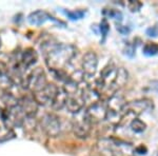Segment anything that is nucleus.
I'll return each mask as SVG.
<instances>
[{"label": "nucleus", "instance_id": "nucleus-1", "mask_svg": "<svg viewBox=\"0 0 158 156\" xmlns=\"http://www.w3.org/2000/svg\"><path fill=\"white\" fill-rule=\"evenodd\" d=\"M41 50L50 71L64 70L77 54L74 45L54 41L44 42L41 45Z\"/></svg>", "mask_w": 158, "mask_h": 156}, {"label": "nucleus", "instance_id": "nucleus-2", "mask_svg": "<svg viewBox=\"0 0 158 156\" xmlns=\"http://www.w3.org/2000/svg\"><path fill=\"white\" fill-rule=\"evenodd\" d=\"M98 150L103 156H133L131 145L116 138H102L98 141Z\"/></svg>", "mask_w": 158, "mask_h": 156}, {"label": "nucleus", "instance_id": "nucleus-3", "mask_svg": "<svg viewBox=\"0 0 158 156\" xmlns=\"http://www.w3.org/2000/svg\"><path fill=\"white\" fill-rule=\"evenodd\" d=\"M93 124L90 121L85 113V110H81L80 112L74 114V118L72 120V130L76 137L86 138L90 135Z\"/></svg>", "mask_w": 158, "mask_h": 156}, {"label": "nucleus", "instance_id": "nucleus-4", "mask_svg": "<svg viewBox=\"0 0 158 156\" xmlns=\"http://www.w3.org/2000/svg\"><path fill=\"white\" fill-rule=\"evenodd\" d=\"M47 83L48 81H47V77H45V74L43 72L42 69L40 68L34 69L32 72L29 73L25 77L22 78L21 81V86L24 89L31 90L32 93L41 90Z\"/></svg>", "mask_w": 158, "mask_h": 156}, {"label": "nucleus", "instance_id": "nucleus-5", "mask_svg": "<svg viewBox=\"0 0 158 156\" xmlns=\"http://www.w3.org/2000/svg\"><path fill=\"white\" fill-rule=\"evenodd\" d=\"M59 86H57L55 83L48 82L39 91H36L33 93V98L36 100V102L41 106H52L56 95L59 92Z\"/></svg>", "mask_w": 158, "mask_h": 156}, {"label": "nucleus", "instance_id": "nucleus-6", "mask_svg": "<svg viewBox=\"0 0 158 156\" xmlns=\"http://www.w3.org/2000/svg\"><path fill=\"white\" fill-rule=\"evenodd\" d=\"M40 128L48 136L56 137L61 132V120L54 113L44 114L40 119Z\"/></svg>", "mask_w": 158, "mask_h": 156}, {"label": "nucleus", "instance_id": "nucleus-7", "mask_svg": "<svg viewBox=\"0 0 158 156\" xmlns=\"http://www.w3.org/2000/svg\"><path fill=\"white\" fill-rule=\"evenodd\" d=\"M85 113L88 118L93 124L101 122L102 120L106 119V113H108V109H106V104H104L102 101L99 100L95 103L89 106L85 109Z\"/></svg>", "mask_w": 158, "mask_h": 156}, {"label": "nucleus", "instance_id": "nucleus-8", "mask_svg": "<svg viewBox=\"0 0 158 156\" xmlns=\"http://www.w3.org/2000/svg\"><path fill=\"white\" fill-rule=\"evenodd\" d=\"M98 68V58L97 55L92 51L86 52L82 57V61H81V69H82L83 76L85 77H93L95 73L97 72Z\"/></svg>", "mask_w": 158, "mask_h": 156}, {"label": "nucleus", "instance_id": "nucleus-9", "mask_svg": "<svg viewBox=\"0 0 158 156\" xmlns=\"http://www.w3.org/2000/svg\"><path fill=\"white\" fill-rule=\"evenodd\" d=\"M18 107L21 109L27 118H33L38 111V103L33 96H22L18 98Z\"/></svg>", "mask_w": 158, "mask_h": 156}, {"label": "nucleus", "instance_id": "nucleus-10", "mask_svg": "<svg viewBox=\"0 0 158 156\" xmlns=\"http://www.w3.org/2000/svg\"><path fill=\"white\" fill-rule=\"evenodd\" d=\"M127 101L124 99V97L120 95L118 93H115L114 95H112L110 97L108 103H106V109H108L109 113H113V114H118L121 116V112L122 109L124 108Z\"/></svg>", "mask_w": 158, "mask_h": 156}, {"label": "nucleus", "instance_id": "nucleus-11", "mask_svg": "<svg viewBox=\"0 0 158 156\" xmlns=\"http://www.w3.org/2000/svg\"><path fill=\"white\" fill-rule=\"evenodd\" d=\"M37 59H38V56H37L36 51H35L34 48H25L19 57L20 65H21L22 70L27 71V69L33 66L36 63Z\"/></svg>", "mask_w": 158, "mask_h": 156}, {"label": "nucleus", "instance_id": "nucleus-12", "mask_svg": "<svg viewBox=\"0 0 158 156\" xmlns=\"http://www.w3.org/2000/svg\"><path fill=\"white\" fill-rule=\"evenodd\" d=\"M81 88H82V82H81ZM85 106V101H83L82 97H81V91H80V93L76 94V95L68 96L65 108H67L68 111H70L71 113H73V114L78 113L81 110H83Z\"/></svg>", "mask_w": 158, "mask_h": 156}, {"label": "nucleus", "instance_id": "nucleus-13", "mask_svg": "<svg viewBox=\"0 0 158 156\" xmlns=\"http://www.w3.org/2000/svg\"><path fill=\"white\" fill-rule=\"evenodd\" d=\"M56 20L54 19V17H52L48 12L42 11V10H38L33 13H31L27 17V20L31 24L33 25H41L44 23L47 20Z\"/></svg>", "mask_w": 158, "mask_h": 156}, {"label": "nucleus", "instance_id": "nucleus-14", "mask_svg": "<svg viewBox=\"0 0 158 156\" xmlns=\"http://www.w3.org/2000/svg\"><path fill=\"white\" fill-rule=\"evenodd\" d=\"M128 78H129V74H128V71H126V69L117 68L115 80H114L113 86H112V90H111L112 95H114V94H115L119 89L122 88V86L127 83Z\"/></svg>", "mask_w": 158, "mask_h": 156}, {"label": "nucleus", "instance_id": "nucleus-15", "mask_svg": "<svg viewBox=\"0 0 158 156\" xmlns=\"http://www.w3.org/2000/svg\"><path fill=\"white\" fill-rule=\"evenodd\" d=\"M67 99H68V94L63 91L62 88H60L59 92H58V94L56 95L54 101H53L52 106H51V108H52L53 110H56V111L61 110L62 108H64V107H65Z\"/></svg>", "mask_w": 158, "mask_h": 156}, {"label": "nucleus", "instance_id": "nucleus-16", "mask_svg": "<svg viewBox=\"0 0 158 156\" xmlns=\"http://www.w3.org/2000/svg\"><path fill=\"white\" fill-rule=\"evenodd\" d=\"M130 128L131 130L135 133H142L146 131L147 129V124L144 121H142L139 118H134L133 120L130 121Z\"/></svg>", "mask_w": 158, "mask_h": 156}, {"label": "nucleus", "instance_id": "nucleus-17", "mask_svg": "<svg viewBox=\"0 0 158 156\" xmlns=\"http://www.w3.org/2000/svg\"><path fill=\"white\" fill-rule=\"evenodd\" d=\"M158 53V44L154 42L146 43L143 47V54L147 56H154Z\"/></svg>", "mask_w": 158, "mask_h": 156}, {"label": "nucleus", "instance_id": "nucleus-18", "mask_svg": "<svg viewBox=\"0 0 158 156\" xmlns=\"http://www.w3.org/2000/svg\"><path fill=\"white\" fill-rule=\"evenodd\" d=\"M128 6H129V9L131 12H138L139 10L141 9L142 3L139 1H132L131 0V1H129Z\"/></svg>", "mask_w": 158, "mask_h": 156}, {"label": "nucleus", "instance_id": "nucleus-19", "mask_svg": "<svg viewBox=\"0 0 158 156\" xmlns=\"http://www.w3.org/2000/svg\"><path fill=\"white\" fill-rule=\"evenodd\" d=\"M67 15L70 17L72 20H77V19H80L83 17L85 15V12L83 11H76V12H67Z\"/></svg>", "mask_w": 158, "mask_h": 156}, {"label": "nucleus", "instance_id": "nucleus-20", "mask_svg": "<svg viewBox=\"0 0 158 156\" xmlns=\"http://www.w3.org/2000/svg\"><path fill=\"white\" fill-rule=\"evenodd\" d=\"M109 30H110V27H109L108 21H106V19H103L102 21H101V23H100V31H101V33H102L103 37H106V35H108Z\"/></svg>", "mask_w": 158, "mask_h": 156}, {"label": "nucleus", "instance_id": "nucleus-21", "mask_svg": "<svg viewBox=\"0 0 158 156\" xmlns=\"http://www.w3.org/2000/svg\"><path fill=\"white\" fill-rule=\"evenodd\" d=\"M147 35L150 37H157L158 36V27H151L147 30Z\"/></svg>", "mask_w": 158, "mask_h": 156}, {"label": "nucleus", "instance_id": "nucleus-22", "mask_svg": "<svg viewBox=\"0 0 158 156\" xmlns=\"http://www.w3.org/2000/svg\"><path fill=\"white\" fill-rule=\"evenodd\" d=\"M134 152L138 153V154H140V155H146L147 153H148V149H147L146 145H138V147H137L136 149L134 150Z\"/></svg>", "mask_w": 158, "mask_h": 156}, {"label": "nucleus", "instance_id": "nucleus-23", "mask_svg": "<svg viewBox=\"0 0 158 156\" xmlns=\"http://www.w3.org/2000/svg\"><path fill=\"white\" fill-rule=\"evenodd\" d=\"M117 30L119 31V32L121 33V34H128V33L130 32V29L129 27H122V25H118L117 27Z\"/></svg>", "mask_w": 158, "mask_h": 156}, {"label": "nucleus", "instance_id": "nucleus-24", "mask_svg": "<svg viewBox=\"0 0 158 156\" xmlns=\"http://www.w3.org/2000/svg\"><path fill=\"white\" fill-rule=\"evenodd\" d=\"M150 88H151L153 91L158 92V80H153L152 82L150 83Z\"/></svg>", "mask_w": 158, "mask_h": 156}, {"label": "nucleus", "instance_id": "nucleus-25", "mask_svg": "<svg viewBox=\"0 0 158 156\" xmlns=\"http://www.w3.org/2000/svg\"><path fill=\"white\" fill-rule=\"evenodd\" d=\"M1 44H2V41H1V38H0V48H1Z\"/></svg>", "mask_w": 158, "mask_h": 156}]
</instances>
